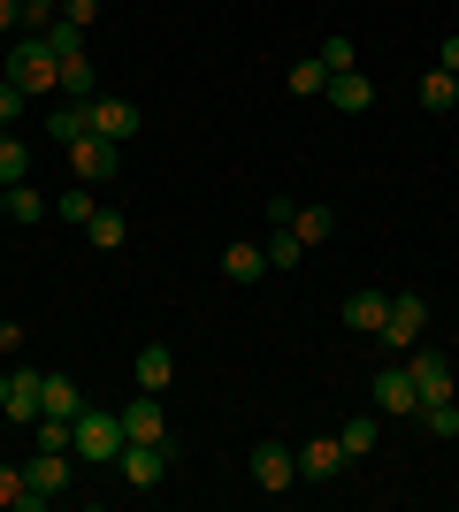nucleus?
I'll list each match as a JSON object with an SVG mask.
<instances>
[{"label":"nucleus","mask_w":459,"mask_h":512,"mask_svg":"<svg viewBox=\"0 0 459 512\" xmlns=\"http://www.w3.org/2000/svg\"><path fill=\"white\" fill-rule=\"evenodd\" d=\"M23 176H31V146L16 130H0V184H23Z\"/></svg>","instance_id":"393cba45"},{"label":"nucleus","mask_w":459,"mask_h":512,"mask_svg":"<svg viewBox=\"0 0 459 512\" xmlns=\"http://www.w3.org/2000/svg\"><path fill=\"white\" fill-rule=\"evenodd\" d=\"M383 314H391V291H352L345 299V329H360V337H375Z\"/></svg>","instance_id":"a211bd4d"},{"label":"nucleus","mask_w":459,"mask_h":512,"mask_svg":"<svg viewBox=\"0 0 459 512\" xmlns=\"http://www.w3.org/2000/svg\"><path fill=\"white\" fill-rule=\"evenodd\" d=\"M0 222H8V184H0Z\"/></svg>","instance_id":"a19ab883"},{"label":"nucleus","mask_w":459,"mask_h":512,"mask_svg":"<svg viewBox=\"0 0 459 512\" xmlns=\"http://www.w3.org/2000/svg\"><path fill=\"white\" fill-rule=\"evenodd\" d=\"M85 413V390H77V375H46V406L39 421H77Z\"/></svg>","instance_id":"f3484780"},{"label":"nucleus","mask_w":459,"mask_h":512,"mask_svg":"<svg viewBox=\"0 0 459 512\" xmlns=\"http://www.w3.org/2000/svg\"><path fill=\"white\" fill-rule=\"evenodd\" d=\"M437 69H452V77H459V31H452V39L437 46Z\"/></svg>","instance_id":"4c0bfd02"},{"label":"nucleus","mask_w":459,"mask_h":512,"mask_svg":"<svg viewBox=\"0 0 459 512\" xmlns=\"http://www.w3.org/2000/svg\"><path fill=\"white\" fill-rule=\"evenodd\" d=\"M322 85H329L322 54H314V62H291V100H322Z\"/></svg>","instance_id":"c85d7f7f"},{"label":"nucleus","mask_w":459,"mask_h":512,"mask_svg":"<svg viewBox=\"0 0 459 512\" xmlns=\"http://www.w3.org/2000/svg\"><path fill=\"white\" fill-rule=\"evenodd\" d=\"M69 467H77L69 451H46V444H39V459L23 467V505H16V512H46L54 497L69 490Z\"/></svg>","instance_id":"20e7f679"},{"label":"nucleus","mask_w":459,"mask_h":512,"mask_svg":"<svg viewBox=\"0 0 459 512\" xmlns=\"http://www.w3.org/2000/svg\"><path fill=\"white\" fill-rule=\"evenodd\" d=\"M85 130H92V115H85V100H54V107H46V146H77V138H85Z\"/></svg>","instance_id":"2eb2a0df"},{"label":"nucleus","mask_w":459,"mask_h":512,"mask_svg":"<svg viewBox=\"0 0 459 512\" xmlns=\"http://www.w3.org/2000/svg\"><path fill=\"white\" fill-rule=\"evenodd\" d=\"M16 23H23V8H16V0H0V39H8Z\"/></svg>","instance_id":"58836bf2"},{"label":"nucleus","mask_w":459,"mask_h":512,"mask_svg":"<svg viewBox=\"0 0 459 512\" xmlns=\"http://www.w3.org/2000/svg\"><path fill=\"white\" fill-rule=\"evenodd\" d=\"M0 505H23V467H0Z\"/></svg>","instance_id":"e433bc0d"},{"label":"nucleus","mask_w":459,"mask_h":512,"mask_svg":"<svg viewBox=\"0 0 459 512\" xmlns=\"http://www.w3.org/2000/svg\"><path fill=\"white\" fill-rule=\"evenodd\" d=\"M39 406H46V375H39V367H16V375H8V406H0V413L31 428V421H39Z\"/></svg>","instance_id":"ddd939ff"},{"label":"nucleus","mask_w":459,"mask_h":512,"mask_svg":"<svg viewBox=\"0 0 459 512\" xmlns=\"http://www.w3.org/2000/svg\"><path fill=\"white\" fill-rule=\"evenodd\" d=\"M123 444H176V436H169V413H161L153 390H138L131 406H123Z\"/></svg>","instance_id":"6e6552de"},{"label":"nucleus","mask_w":459,"mask_h":512,"mask_svg":"<svg viewBox=\"0 0 459 512\" xmlns=\"http://www.w3.org/2000/svg\"><path fill=\"white\" fill-rule=\"evenodd\" d=\"M169 459H176V444H123V451H115V467H123L131 490H153V482L169 474Z\"/></svg>","instance_id":"1a4fd4ad"},{"label":"nucleus","mask_w":459,"mask_h":512,"mask_svg":"<svg viewBox=\"0 0 459 512\" xmlns=\"http://www.w3.org/2000/svg\"><path fill=\"white\" fill-rule=\"evenodd\" d=\"M222 276L230 283H261L268 276V245H230V253H222Z\"/></svg>","instance_id":"412c9836"},{"label":"nucleus","mask_w":459,"mask_h":512,"mask_svg":"<svg viewBox=\"0 0 459 512\" xmlns=\"http://www.w3.org/2000/svg\"><path fill=\"white\" fill-rule=\"evenodd\" d=\"M0 406H8V367H0Z\"/></svg>","instance_id":"ea45409f"},{"label":"nucleus","mask_w":459,"mask_h":512,"mask_svg":"<svg viewBox=\"0 0 459 512\" xmlns=\"http://www.w3.org/2000/svg\"><path fill=\"white\" fill-rule=\"evenodd\" d=\"M31 428H39L46 451H69V436H77V421H31Z\"/></svg>","instance_id":"f704fd0d"},{"label":"nucleus","mask_w":459,"mask_h":512,"mask_svg":"<svg viewBox=\"0 0 459 512\" xmlns=\"http://www.w3.org/2000/svg\"><path fill=\"white\" fill-rule=\"evenodd\" d=\"M406 367H414V390H421V406H437V398H459V367L444 360V352H406Z\"/></svg>","instance_id":"0eeeda50"},{"label":"nucleus","mask_w":459,"mask_h":512,"mask_svg":"<svg viewBox=\"0 0 459 512\" xmlns=\"http://www.w3.org/2000/svg\"><path fill=\"white\" fill-rule=\"evenodd\" d=\"M421 107H429V115L459 107V77H452V69H429V77H421Z\"/></svg>","instance_id":"b1692460"},{"label":"nucleus","mask_w":459,"mask_h":512,"mask_svg":"<svg viewBox=\"0 0 459 512\" xmlns=\"http://www.w3.org/2000/svg\"><path fill=\"white\" fill-rule=\"evenodd\" d=\"M85 115H92V130H100V138H115V146H131L138 130H146V115H138V100H108V92H100V100H92Z\"/></svg>","instance_id":"9b49d317"},{"label":"nucleus","mask_w":459,"mask_h":512,"mask_svg":"<svg viewBox=\"0 0 459 512\" xmlns=\"http://www.w3.org/2000/svg\"><path fill=\"white\" fill-rule=\"evenodd\" d=\"M16 8H23V23H16V31H46V23L62 16V0H16Z\"/></svg>","instance_id":"2f4dec72"},{"label":"nucleus","mask_w":459,"mask_h":512,"mask_svg":"<svg viewBox=\"0 0 459 512\" xmlns=\"http://www.w3.org/2000/svg\"><path fill=\"white\" fill-rule=\"evenodd\" d=\"M69 169H77V184H108V176L123 169V146L100 138V130H85V138L69 146Z\"/></svg>","instance_id":"423d86ee"},{"label":"nucleus","mask_w":459,"mask_h":512,"mask_svg":"<svg viewBox=\"0 0 459 512\" xmlns=\"http://www.w3.org/2000/svg\"><path fill=\"white\" fill-rule=\"evenodd\" d=\"M299 230H291V222H276V230H268V268H299Z\"/></svg>","instance_id":"c756f323"},{"label":"nucleus","mask_w":459,"mask_h":512,"mask_svg":"<svg viewBox=\"0 0 459 512\" xmlns=\"http://www.w3.org/2000/svg\"><path fill=\"white\" fill-rule=\"evenodd\" d=\"M54 214H62L69 230H85L92 214H100V199H92V192H85V184H69V192H62V199H54Z\"/></svg>","instance_id":"a878e982"},{"label":"nucleus","mask_w":459,"mask_h":512,"mask_svg":"<svg viewBox=\"0 0 459 512\" xmlns=\"http://www.w3.org/2000/svg\"><path fill=\"white\" fill-rule=\"evenodd\" d=\"M375 436H383V413H352L345 428H337V444H345V459H368Z\"/></svg>","instance_id":"aec40b11"},{"label":"nucleus","mask_w":459,"mask_h":512,"mask_svg":"<svg viewBox=\"0 0 459 512\" xmlns=\"http://www.w3.org/2000/svg\"><path fill=\"white\" fill-rule=\"evenodd\" d=\"M322 100L337 107V115H368V107H375V85L360 77V69H337V77L322 85Z\"/></svg>","instance_id":"4468645a"},{"label":"nucleus","mask_w":459,"mask_h":512,"mask_svg":"<svg viewBox=\"0 0 459 512\" xmlns=\"http://www.w3.org/2000/svg\"><path fill=\"white\" fill-rule=\"evenodd\" d=\"M421 329H429V306H421L414 291H406V299H391V314H383V329H375V337L391 344V352H414V344H421Z\"/></svg>","instance_id":"9d476101"},{"label":"nucleus","mask_w":459,"mask_h":512,"mask_svg":"<svg viewBox=\"0 0 459 512\" xmlns=\"http://www.w3.org/2000/svg\"><path fill=\"white\" fill-rule=\"evenodd\" d=\"M337 474H345V444H337V436H306L299 444V482H337Z\"/></svg>","instance_id":"f8f14e48"},{"label":"nucleus","mask_w":459,"mask_h":512,"mask_svg":"<svg viewBox=\"0 0 459 512\" xmlns=\"http://www.w3.org/2000/svg\"><path fill=\"white\" fill-rule=\"evenodd\" d=\"M322 69H329V77L352 69V39H345V31H329V39H322Z\"/></svg>","instance_id":"473e14b6"},{"label":"nucleus","mask_w":459,"mask_h":512,"mask_svg":"<svg viewBox=\"0 0 459 512\" xmlns=\"http://www.w3.org/2000/svg\"><path fill=\"white\" fill-rule=\"evenodd\" d=\"M115 451H123V413L85 406L77 413V436H69V459H77V467H108Z\"/></svg>","instance_id":"f03ea898"},{"label":"nucleus","mask_w":459,"mask_h":512,"mask_svg":"<svg viewBox=\"0 0 459 512\" xmlns=\"http://www.w3.org/2000/svg\"><path fill=\"white\" fill-rule=\"evenodd\" d=\"M23 107H31V100H23V92L0 77V130H16V123H23Z\"/></svg>","instance_id":"72a5a7b5"},{"label":"nucleus","mask_w":459,"mask_h":512,"mask_svg":"<svg viewBox=\"0 0 459 512\" xmlns=\"http://www.w3.org/2000/svg\"><path fill=\"white\" fill-rule=\"evenodd\" d=\"M291 230H299V245H322L337 230V207H291Z\"/></svg>","instance_id":"5701e85b"},{"label":"nucleus","mask_w":459,"mask_h":512,"mask_svg":"<svg viewBox=\"0 0 459 512\" xmlns=\"http://www.w3.org/2000/svg\"><path fill=\"white\" fill-rule=\"evenodd\" d=\"M62 92H69V100H100V69H92V62H62Z\"/></svg>","instance_id":"bb28decb"},{"label":"nucleus","mask_w":459,"mask_h":512,"mask_svg":"<svg viewBox=\"0 0 459 512\" xmlns=\"http://www.w3.org/2000/svg\"><path fill=\"white\" fill-rule=\"evenodd\" d=\"M414 428H429V436H459V398H437V406H421Z\"/></svg>","instance_id":"cd10ccee"},{"label":"nucleus","mask_w":459,"mask_h":512,"mask_svg":"<svg viewBox=\"0 0 459 512\" xmlns=\"http://www.w3.org/2000/svg\"><path fill=\"white\" fill-rule=\"evenodd\" d=\"M8 85H16L23 100H46V92L62 85V62L46 54L39 31H16V46H8Z\"/></svg>","instance_id":"f257e3e1"},{"label":"nucleus","mask_w":459,"mask_h":512,"mask_svg":"<svg viewBox=\"0 0 459 512\" xmlns=\"http://www.w3.org/2000/svg\"><path fill=\"white\" fill-rule=\"evenodd\" d=\"M245 467H253V490H268V497H291V490H299V451L276 444V436H261V444L245 451Z\"/></svg>","instance_id":"7ed1b4c3"},{"label":"nucleus","mask_w":459,"mask_h":512,"mask_svg":"<svg viewBox=\"0 0 459 512\" xmlns=\"http://www.w3.org/2000/svg\"><path fill=\"white\" fill-rule=\"evenodd\" d=\"M375 413H383V421H414V413H421V390H414V367H406V360L375 367Z\"/></svg>","instance_id":"39448f33"},{"label":"nucleus","mask_w":459,"mask_h":512,"mask_svg":"<svg viewBox=\"0 0 459 512\" xmlns=\"http://www.w3.org/2000/svg\"><path fill=\"white\" fill-rule=\"evenodd\" d=\"M8 222H46V199L31 184H8Z\"/></svg>","instance_id":"7c9ffc66"},{"label":"nucleus","mask_w":459,"mask_h":512,"mask_svg":"<svg viewBox=\"0 0 459 512\" xmlns=\"http://www.w3.org/2000/svg\"><path fill=\"white\" fill-rule=\"evenodd\" d=\"M39 39H46V54H54V62H85V23L54 16V23L39 31Z\"/></svg>","instance_id":"6ab92c4d"},{"label":"nucleus","mask_w":459,"mask_h":512,"mask_svg":"<svg viewBox=\"0 0 459 512\" xmlns=\"http://www.w3.org/2000/svg\"><path fill=\"white\" fill-rule=\"evenodd\" d=\"M100 8H108V0H62V16H69V23H85V31L100 23Z\"/></svg>","instance_id":"c9c22d12"},{"label":"nucleus","mask_w":459,"mask_h":512,"mask_svg":"<svg viewBox=\"0 0 459 512\" xmlns=\"http://www.w3.org/2000/svg\"><path fill=\"white\" fill-rule=\"evenodd\" d=\"M169 375H176V360H169V344H138V360H131V383H138V390H153V398H161V390H169Z\"/></svg>","instance_id":"dca6fc26"},{"label":"nucleus","mask_w":459,"mask_h":512,"mask_svg":"<svg viewBox=\"0 0 459 512\" xmlns=\"http://www.w3.org/2000/svg\"><path fill=\"white\" fill-rule=\"evenodd\" d=\"M123 237H131V222H123V214H115V207H100V214H92V222H85V245H100V253H115Z\"/></svg>","instance_id":"4be33fe9"}]
</instances>
